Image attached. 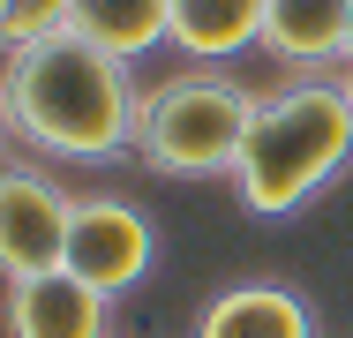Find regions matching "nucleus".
Returning a JSON list of instances; mask_svg holds the SVG:
<instances>
[{"instance_id": "1", "label": "nucleus", "mask_w": 353, "mask_h": 338, "mask_svg": "<svg viewBox=\"0 0 353 338\" xmlns=\"http://www.w3.org/2000/svg\"><path fill=\"white\" fill-rule=\"evenodd\" d=\"M128 68L136 61H121L75 30H53L0 61V113L38 158L105 166V158L136 150V121H143V90Z\"/></svg>"}, {"instance_id": "2", "label": "nucleus", "mask_w": 353, "mask_h": 338, "mask_svg": "<svg viewBox=\"0 0 353 338\" xmlns=\"http://www.w3.org/2000/svg\"><path fill=\"white\" fill-rule=\"evenodd\" d=\"M353 158V98L331 75H301L285 90H263L256 128L241 143L233 196L248 218H285L308 196H323Z\"/></svg>"}, {"instance_id": "3", "label": "nucleus", "mask_w": 353, "mask_h": 338, "mask_svg": "<svg viewBox=\"0 0 353 338\" xmlns=\"http://www.w3.org/2000/svg\"><path fill=\"white\" fill-rule=\"evenodd\" d=\"M263 90H248L225 68H181L165 83L143 90V121H136V158L165 181H211L241 166V143L256 128Z\"/></svg>"}, {"instance_id": "4", "label": "nucleus", "mask_w": 353, "mask_h": 338, "mask_svg": "<svg viewBox=\"0 0 353 338\" xmlns=\"http://www.w3.org/2000/svg\"><path fill=\"white\" fill-rule=\"evenodd\" d=\"M68 218L75 196L23 166V158H0V278H38V270H61L68 256Z\"/></svg>"}, {"instance_id": "5", "label": "nucleus", "mask_w": 353, "mask_h": 338, "mask_svg": "<svg viewBox=\"0 0 353 338\" xmlns=\"http://www.w3.org/2000/svg\"><path fill=\"white\" fill-rule=\"evenodd\" d=\"M150 264H158V226L143 218L136 203H121V196H75L61 270L90 278L98 293H128V286L150 278Z\"/></svg>"}, {"instance_id": "6", "label": "nucleus", "mask_w": 353, "mask_h": 338, "mask_svg": "<svg viewBox=\"0 0 353 338\" xmlns=\"http://www.w3.org/2000/svg\"><path fill=\"white\" fill-rule=\"evenodd\" d=\"M105 308H113V293H98L75 270L8 278V293H0L8 338H105Z\"/></svg>"}, {"instance_id": "7", "label": "nucleus", "mask_w": 353, "mask_h": 338, "mask_svg": "<svg viewBox=\"0 0 353 338\" xmlns=\"http://www.w3.org/2000/svg\"><path fill=\"white\" fill-rule=\"evenodd\" d=\"M263 53L293 75H323L353 61V0H271L263 8Z\"/></svg>"}, {"instance_id": "8", "label": "nucleus", "mask_w": 353, "mask_h": 338, "mask_svg": "<svg viewBox=\"0 0 353 338\" xmlns=\"http://www.w3.org/2000/svg\"><path fill=\"white\" fill-rule=\"evenodd\" d=\"M196 338H316V308L293 293V286H271V278H248V286H225Z\"/></svg>"}, {"instance_id": "9", "label": "nucleus", "mask_w": 353, "mask_h": 338, "mask_svg": "<svg viewBox=\"0 0 353 338\" xmlns=\"http://www.w3.org/2000/svg\"><path fill=\"white\" fill-rule=\"evenodd\" d=\"M263 8L271 0H173V46L196 68H225L233 53L263 46Z\"/></svg>"}, {"instance_id": "10", "label": "nucleus", "mask_w": 353, "mask_h": 338, "mask_svg": "<svg viewBox=\"0 0 353 338\" xmlns=\"http://www.w3.org/2000/svg\"><path fill=\"white\" fill-rule=\"evenodd\" d=\"M68 30L121 61H143L150 46H173V0H75Z\"/></svg>"}, {"instance_id": "11", "label": "nucleus", "mask_w": 353, "mask_h": 338, "mask_svg": "<svg viewBox=\"0 0 353 338\" xmlns=\"http://www.w3.org/2000/svg\"><path fill=\"white\" fill-rule=\"evenodd\" d=\"M68 8H75V0H8L0 46L15 53V46H38V38H53V30H68Z\"/></svg>"}, {"instance_id": "12", "label": "nucleus", "mask_w": 353, "mask_h": 338, "mask_svg": "<svg viewBox=\"0 0 353 338\" xmlns=\"http://www.w3.org/2000/svg\"><path fill=\"white\" fill-rule=\"evenodd\" d=\"M339 83H346V98H353V61H346V75H339Z\"/></svg>"}, {"instance_id": "13", "label": "nucleus", "mask_w": 353, "mask_h": 338, "mask_svg": "<svg viewBox=\"0 0 353 338\" xmlns=\"http://www.w3.org/2000/svg\"><path fill=\"white\" fill-rule=\"evenodd\" d=\"M0 128H8V113H0Z\"/></svg>"}]
</instances>
